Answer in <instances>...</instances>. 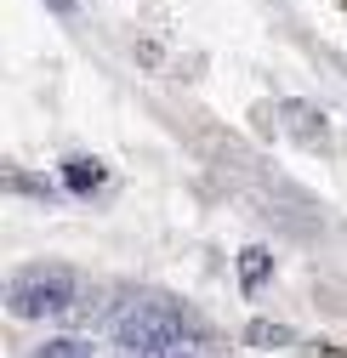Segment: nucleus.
<instances>
[{
    "mask_svg": "<svg viewBox=\"0 0 347 358\" xmlns=\"http://www.w3.org/2000/svg\"><path fill=\"white\" fill-rule=\"evenodd\" d=\"M63 182H69L74 194H92V188L108 182V171H103L97 159H69V165H63Z\"/></svg>",
    "mask_w": 347,
    "mask_h": 358,
    "instance_id": "4",
    "label": "nucleus"
},
{
    "mask_svg": "<svg viewBox=\"0 0 347 358\" xmlns=\"http://www.w3.org/2000/svg\"><path fill=\"white\" fill-rule=\"evenodd\" d=\"M114 341L120 352H165V347H183L199 336V319L177 301V296H160V290H137L125 296L114 313Z\"/></svg>",
    "mask_w": 347,
    "mask_h": 358,
    "instance_id": "1",
    "label": "nucleus"
},
{
    "mask_svg": "<svg viewBox=\"0 0 347 358\" xmlns=\"http://www.w3.org/2000/svg\"><path fill=\"white\" fill-rule=\"evenodd\" d=\"M125 358H222L205 336H194V341H183V347H165V352H125Z\"/></svg>",
    "mask_w": 347,
    "mask_h": 358,
    "instance_id": "7",
    "label": "nucleus"
},
{
    "mask_svg": "<svg viewBox=\"0 0 347 358\" xmlns=\"http://www.w3.org/2000/svg\"><path fill=\"white\" fill-rule=\"evenodd\" d=\"M245 341H250V347H290L296 336H290L285 324H268V319H256V324L245 330Z\"/></svg>",
    "mask_w": 347,
    "mask_h": 358,
    "instance_id": "8",
    "label": "nucleus"
},
{
    "mask_svg": "<svg viewBox=\"0 0 347 358\" xmlns=\"http://www.w3.org/2000/svg\"><path fill=\"white\" fill-rule=\"evenodd\" d=\"M29 358H97L92 341H80V336H52L46 347H34Z\"/></svg>",
    "mask_w": 347,
    "mask_h": 358,
    "instance_id": "5",
    "label": "nucleus"
},
{
    "mask_svg": "<svg viewBox=\"0 0 347 358\" xmlns=\"http://www.w3.org/2000/svg\"><path fill=\"white\" fill-rule=\"evenodd\" d=\"M74 301H80V273L69 262H29L6 285V307L17 313V319H34V324L69 319Z\"/></svg>",
    "mask_w": 347,
    "mask_h": 358,
    "instance_id": "2",
    "label": "nucleus"
},
{
    "mask_svg": "<svg viewBox=\"0 0 347 358\" xmlns=\"http://www.w3.org/2000/svg\"><path fill=\"white\" fill-rule=\"evenodd\" d=\"M268 279H274V250H262V245H245L239 250V290H268Z\"/></svg>",
    "mask_w": 347,
    "mask_h": 358,
    "instance_id": "3",
    "label": "nucleus"
},
{
    "mask_svg": "<svg viewBox=\"0 0 347 358\" xmlns=\"http://www.w3.org/2000/svg\"><path fill=\"white\" fill-rule=\"evenodd\" d=\"M52 12H63V17H69V12H74V0H52Z\"/></svg>",
    "mask_w": 347,
    "mask_h": 358,
    "instance_id": "9",
    "label": "nucleus"
},
{
    "mask_svg": "<svg viewBox=\"0 0 347 358\" xmlns=\"http://www.w3.org/2000/svg\"><path fill=\"white\" fill-rule=\"evenodd\" d=\"M285 120H290V131H296L302 143H325V120H319V114H308L302 103H285Z\"/></svg>",
    "mask_w": 347,
    "mask_h": 358,
    "instance_id": "6",
    "label": "nucleus"
}]
</instances>
